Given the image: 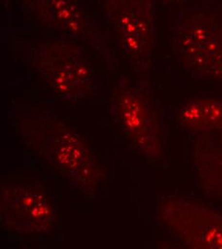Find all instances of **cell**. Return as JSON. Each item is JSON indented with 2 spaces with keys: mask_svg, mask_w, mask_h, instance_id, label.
Here are the masks:
<instances>
[{
  "mask_svg": "<svg viewBox=\"0 0 222 249\" xmlns=\"http://www.w3.org/2000/svg\"><path fill=\"white\" fill-rule=\"evenodd\" d=\"M15 129L34 156L86 196L105 183V169L88 140L60 118L33 113L15 120Z\"/></svg>",
  "mask_w": 222,
  "mask_h": 249,
  "instance_id": "1",
  "label": "cell"
},
{
  "mask_svg": "<svg viewBox=\"0 0 222 249\" xmlns=\"http://www.w3.org/2000/svg\"><path fill=\"white\" fill-rule=\"evenodd\" d=\"M85 45L64 37L27 41V62L50 92L67 105L91 103L102 90V77Z\"/></svg>",
  "mask_w": 222,
  "mask_h": 249,
  "instance_id": "2",
  "label": "cell"
},
{
  "mask_svg": "<svg viewBox=\"0 0 222 249\" xmlns=\"http://www.w3.org/2000/svg\"><path fill=\"white\" fill-rule=\"evenodd\" d=\"M58 200L44 181L34 177L7 178L0 184V224L10 235L37 238L58 224Z\"/></svg>",
  "mask_w": 222,
  "mask_h": 249,
  "instance_id": "3",
  "label": "cell"
},
{
  "mask_svg": "<svg viewBox=\"0 0 222 249\" xmlns=\"http://www.w3.org/2000/svg\"><path fill=\"white\" fill-rule=\"evenodd\" d=\"M19 12L41 29L89 46L105 65L115 70L109 36L85 0H15Z\"/></svg>",
  "mask_w": 222,
  "mask_h": 249,
  "instance_id": "4",
  "label": "cell"
},
{
  "mask_svg": "<svg viewBox=\"0 0 222 249\" xmlns=\"http://www.w3.org/2000/svg\"><path fill=\"white\" fill-rule=\"evenodd\" d=\"M104 18L121 56L145 71L154 48V0H104Z\"/></svg>",
  "mask_w": 222,
  "mask_h": 249,
  "instance_id": "5",
  "label": "cell"
},
{
  "mask_svg": "<svg viewBox=\"0 0 222 249\" xmlns=\"http://www.w3.org/2000/svg\"><path fill=\"white\" fill-rule=\"evenodd\" d=\"M222 15L195 10L182 14L174 28V49L195 75L222 78Z\"/></svg>",
  "mask_w": 222,
  "mask_h": 249,
  "instance_id": "6",
  "label": "cell"
},
{
  "mask_svg": "<svg viewBox=\"0 0 222 249\" xmlns=\"http://www.w3.org/2000/svg\"><path fill=\"white\" fill-rule=\"evenodd\" d=\"M110 114L129 146L144 156L158 150L155 115L149 96L128 78L121 77L110 98Z\"/></svg>",
  "mask_w": 222,
  "mask_h": 249,
  "instance_id": "7",
  "label": "cell"
},
{
  "mask_svg": "<svg viewBox=\"0 0 222 249\" xmlns=\"http://www.w3.org/2000/svg\"><path fill=\"white\" fill-rule=\"evenodd\" d=\"M211 215L198 205L180 201L166 204L161 212L164 223L194 248H210L219 244L218 230Z\"/></svg>",
  "mask_w": 222,
  "mask_h": 249,
  "instance_id": "8",
  "label": "cell"
}]
</instances>
